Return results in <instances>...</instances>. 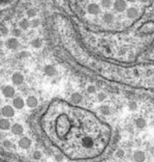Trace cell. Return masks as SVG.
Wrapping results in <instances>:
<instances>
[{
	"instance_id": "7a4b0ae2",
	"label": "cell",
	"mask_w": 154,
	"mask_h": 162,
	"mask_svg": "<svg viewBox=\"0 0 154 162\" xmlns=\"http://www.w3.org/2000/svg\"><path fill=\"white\" fill-rule=\"evenodd\" d=\"M2 116H4L5 119H11L15 116V108L11 105H5L2 107L1 109Z\"/></svg>"
},
{
	"instance_id": "83f0119b",
	"label": "cell",
	"mask_w": 154,
	"mask_h": 162,
	"mask_svg": "<svg viewBox=\"0 0 154 162\" xmlns=\"http://www.w3.org/2000/svg\"><path fill=\"white\" fill-rule=\"evenodd\" d=\"M87 93L88 94H95L96 93V86L93 85V84H90V85L87 86Z\"/></svg>"
},
{
	"instance_id": "d4e9b609",
	"label": "cell",
	"mask_w": 154,
	"mask_h": 162,
	"mask_svg": "<svg viewBox=\"0 0 154 162\" xmlns=\"http://www.w3.org/2000/svg\"><path fill=\"white\" fill-rule=\"evenodd\" d=\"M115 156H116V158L121 159V158L125 156V151L123 150V148H118V150H116V152H115Z\"/></svg>"
},
{
	"instance_id": "d6a6232c",
	"label": "cell",
	"mask_w": 154,
	"mask_h": 162,
	"mask_svg": "<svg viewBox=\"0 0 154 162\" xmlns=\"http://www.w3.org/2000/svg\"><path fill=\"white\" fill-rule=\"evenodd\" d=\"M55 160L58 162H62L63 161V156L61 154H56L55 155Z\"/></svg>"
},
{
	"instance_id": "f546056e",
	"label": "cell",
	"mask_w": 154,
	"mask_h": 162,
	"mask_svg": "<svg viewBox=\"0 0 154 162\" xmlns=\"http://www.w3.org/2000/svg\"><path fill=\"white\" fill-rule=\"evenodd\" d=\"M38 25H39V20L38 19H33V20H31V22H30V26L33 27V28L37 27Z\"/></svg>"
},
{
	"instance_id": "7402d4cb",
	"label": "cell",
	"mask_w": 154,
	"mask_h": 162,
	"mask_svg": "<svg viewBox=\"0 0 154 162\" xmlns=\"http://www.w3.org/2000/svg\"><path fill=\"white\" fill-rule=\"evenodd\" d=\"M100 5H102V8H112L113 2H112V0H102Z\"/></svg>"
},
{
	"instance_id": "836d02e7",
	"label": "cell",
	"mask_w": 154,
	"mask_h": 162,
	"mask_svg": "<svg viewBox=\"0 0 154 162\" xmlns=\"http://www.w3.org/2000/svg\"><path fill=\"white\" fill-rule=\"evenodd\" d=\"M7 33H8L7 28H6V27H5V28H4V27H3V28H2V35H7Z\"/></svg>"
},
{
	"instance_id": "1f68e13d",
	"label": "cell",
	"mask_w": 154,
	"mask_h": 162,
	"mask_svg": "<svg viewBox=\"0 0 154 162\" xmlns=\"http://www.w3.org/2000/svg\"><path fill=\"white\" fill-rule=\"evenodd\" d=\"M2 144H3V146H4L5 148H9L12 147V143L9 140H7V139L3 140V141H2Z\"/></svg>"
},
{
	"instance_id": "5b68a950",
	"label": "cell",
	"mask_w": 154,
	"mask_h": 162,
	"mask_svg": "<svg viewBox=\"0 0 154 162\" xmlns=\"http://www.w3.org/2000/svg\"><path fill=\"white\" fill-rule=\"evenodd\" d=\"M132 159L135 162H145L146 161L145 152H143L141 150L135 151V152H133V154H132Z\"/></svg>"
},
{
	"instance_id": "d6986e66",
	"label": "cell",
	"mask_w": 154,
	"mask_h": 162,
	"mask_svg": "<svg viewBox=\"0 0 154 162\" xmlns=\"http://www.w3.org/2000/svg\"><path fill=\"white\" fill-rule=\"evenodd\" d=\"M99 111L100 113L103 114V116H110L112 113V110H111V107L109 105H102L99 107Z\"/></svg>"
},
{
	"instance_id": "7c38bea8",
	"label": "cell",
	"mask_w": 154,
	"mask_h": 162,
	"mask_svg": "<svg viewBox=\"0 0 154 162\" xmlns=\"http://www.w3.org/2000/svg\"><path fill=\"white\" fill-rule=\"evenodd\" d=\"M83 101V96L80 93H72V96H70V102L75 105H78V104L82 103Z\"/></svg>"
},
{
	"instance_id": "9c48e42d",
	"label": "cell",
	"mask_w": 154,
	"mask_h": 162,
	"mask_svg": "<svg viewBox=\"0 0 154 162\" xmlns=\"http://www.w3.org/2000/svg\"><path fill=\"white\" fill-rule=\"evenodd\" d=\"M26 105H27L29 108H36L38 105V100L37 98H36L35 96H33V94H31V96H28L27 99H26L25 101Z\"/></svg>"
},
{
	"instance_id": "4316f807",
	"label": "cell",
	"mask_w": 154,
	"mask_h": 162,
	"mask_svg": "<svg viewBox=\"0 0 154 162\" xmlns=\"http://www.w3.org/2000/svg\"><path fill=\"white\" fill-rule=\"evenodd\" d=\"M12 35L14 38H18V36H20L22 35V30L20 28H14L12 30Z\"/></svg>"
},
{
	"instance_id": "e0dca14e",
	"label": "cell",
	"mask_w": 154,
	"mask_h": 162,
	"mask_svg": "<svg viewBox=\"0 0 154 162\" xmlns=\"http://www.w3.org/2000/svg\"><path fill=\"white\" fill-rule=\"evenodd\" d=\"M93 144H94V141H93L91 137L86 136L82 139V146L86 148H91L93 147Z\"/></svg>"
},
{
	"instance_id": "9a60e30c",
	"label": "cell",
	"mask_w": 154,
	"mask_h": 162,
	"mask_svg": "<svg viewBox=\"0 0 154 162\" xmlns=\"http://www.w3.org/2000/svg\"><path fill=\"white\" fill-rule=\"evenodd\" d=\"M135 126L138 128V129L143 130V129H145L146 126H147V122L144 117L140 116V117H138V119L135 120Z\"/></svg>"
},
{
	"instance_id": "ba28073f",
	"label": "cell",
	"mask_w": 154,
	"mask_h": 162,
	"mask_svg": "<svg viewBox=\"0 0 154 162\" xmlns=\"http://www.w3.org/2000/svg\"><path fill=\"white\" fill-rule=\"evenodd\" d=\"M26 105L25 103V100H23L21 97H17V98H14V100H12V107L15 108V109H23L24 106Z\"/></svg>"
},
{
	"instance_id": "3957f363",
	"label": "cell",
	"mask_w": 154,
	"mask_h": 162,
	"mask_svg": "<svg viewBox=\"0 0 154 162\" xmlns=\"http://www.w3.org/2000/svg\"><path fill=\"white\" fill-rule=\"evenodd\" d=\"M18 144H19L20 148H23V150H28V148H30L32 146V141L29 137L23 136L22 138H20V139H19Z\"/></svg>"
},
{
	"instance_id": "8fae6325",
	"label": "cell",
	"mask_w": 154,
	"mask_h": 162,
	"mask_svg": "<svg viewBox=\"0 0 154 162\" xmlns=\"http://www.w3.org/2000/svg\"><path fill=\"white\" fill-rule=\"evenodd\" d=\"M87 11L90 14V15H98L100 13V6L96 3H90L87 8Z\"/></svg>"
},
{
	"instance_id": "44dd1931",
	"label": "cell",
	"mask_w": 154,
	"mask_h": 162,
	"mask_svg": "<svg viewBox=\"0 0 154 162\" xmlns=\"http://www.w3.org/2000/svg\"><path fill=\"white\" fill-rule=\"evenodd\" d=\"M31 46L33 47V48H35V49L42 48V39L36 38L34 40H31Z\"/></svg>"
},
{
	"instance_id": "603a6c76",
	"label": "cell",
	"mask_w": 154,
	"mask_h": 162,
	"mask_svg": "<svg viewBox=\"0 0 154 162\" xmlns=\"http://www.w3.org/2000/svg\"><path fill=\"white\" fill-rule=\"evenodd\" d=\"M127 106H128V109L130 111H136L138 109V103H137L136 101H129Z\"/></svg>"
},
{
	"instance_id": "6da1fadb",
	"label": "cell",
	"mask_w": 154,
	"mask_h": 162,
	"mask_svg": "<svg viewBox=\"0 0 154 162\" xmlns=\"http://www.w3.org/2000/svg\"><path fill=\"white\" fill-rule=\"evenodd\" d=\"M1 93L4 96L5 98H7V99H12V98L15 97V94H16V89L14 86L9 85H3L2 89H1Z\"/></svg>"
},
{
	"instance_id": "277c9868",
	"label": "cell",
	"mask_w": 154,
	"mask_h": 162,
	"mask_svg": "<svg viewBox=\"0 0 154 162\" xmlns=\"http://www.w3.org/2000/svg\"><path fill=\"white\" fill-rule=\"evenodd\" d=\"M5 46H6V48L9 49V50H17L19 48L20 43H19L18 39L12 36V38L7 39V40L5 42Z\"/></svg>"
},
{
	"instance_id": "30bf717a",
	"label": "cell",
	"mask_w": 154,
	"mask_h": 162,
	"mask_svg": "<svg viewBox=\"0 0 154 162\" xmlns=\"http://www.w3.org/2000/svg\"><path fill=\"white\" fill-rule=\"evenodd\" d=\"M12 132L14 133L15 135H17V136H19V135H22L23 133H24V127L22 126L21 124L19 123H16L12 126L11 128Z\"/></svg>"
},
{
	"instance_id": "cb8c5ba5",
	"label": "cell",
	"mask_w": 154,
	"mask_h": 162,
	"mask_svg": "<svg viewBox=\"0 0 154 162\" xmlns=\"http://www.w3.org/2000/svg\"><path fill=\"white\" fill-rule=\"evenodd\" d=\"M107 98H108V96H107L106 93H97V94H96V99H97V101H99V102H103L105 100H107Z\"/></svg>"
},
{
	"instance_id": "52a82bcc",
	"label": "cell",
	"mask_w": 154,
	"mask_h": 162,
	"mask_svg": "<svg viewBox=\"0 0 154 162\" xmlns=\"http://www.w3.org/2000/svg\"><path fill=\"white\" fill-rule=\"evenodd\" d=\"M12 82L15 84V85H21V84L24 82V75L20 72H15L12 75Z\"/></svg>"
},
{
	"instance_id": "8992f818",
	"label": "cell",
	"mask_w": 154,
	"mask_h": 162,
	"mask_svg": "<svg viewBox=\"0 0 154 162\" xmlns=\"http://www.w3.org/2000/svg\"><path fill=\"white\" fill-rule=\"evenodd\" d=\"M113 5H114V9L118 13H122L126 11V8H127L125 0H116Z\"/></svg>"
},
{
	"instance_id": "f1b7e54d",
	"label": "cell",
	"mask_w": 154,
	"mask_h": 162,
	"mask_svg": "<svg viewBox=\"0 0 154 162\" xmlns=\"http://www.w3.org/2000/svg\"><path fill=\"white\" fill-rule=\"evenodd\" d=\"M27 16L29 17V18H34V17L36 16V11L34 8H29L27 11Z\"/></svg>"
},
{
	"instance_id": "ffe728a7",
	"label": "cell",
	"mask_w": 154,
	"mask_h": 162,
	"mask_svg": "<svg viewBox=\"0 0 154 162\" xmlns=\"http://www.w3.org/2000/svg\"><path fill=\"white\" fill-rule=\"evenodd\" d=\"M19 26H20V29L21 30H27L30 27V22L27 19H22L19 23Z\"/></svg>"
},
{
	"instance_id": "ac0fdd59",
	"label": "cell",
	"mask_w": 154,
	"mask_h": 162,
	"mask_svg": "<svg viewBox=\"0 0 154 162\" xmlns=\"http://www.w3.org/2000/svg\"><path fill=\"white\" fill-rule=\"evenodd\" d=\"M114 15L112 13H106L105 15L102 16V21L106 23V24H112L114 22Z\"/></svg>"
},
{
	"instance_id": "2e32d148",
	"label": "cell",
	"mask_w": 154,
	"mask_h": 162,
	"mask_svg": "<svg viewBox=\"0 0 154 162\" xmlns=\"http://www.w3.org/2000/svg\"><path fill=\"white\" fill-rule=\"evenodd\" d=\"M139 15V11L135 8H129L126 9V16L129 19H136Z\"/></svg>"
},
{
	"instance_id": "4fadbf2b",
	"label": "cell",
	"mask_w": 154,
	"mask_h": 162,
	"mask_svg": "<svg viewBox=\"0 0 154 162\" xmlns=\"http://www.w3.org/2000/svg\"><path fill=\"white\" fill-rule=\"evenodd\" d=\"M43 72H45V74L47 76L54 77V76H56V74H57V70L55 69V67H53L51 65H47L45 68H43Z\"/></svg>"
},
{
	"instance_id": "484cf974",
	"label": "cell",
	"mask_w": 154,
	"mask_h": 162,
	"mask_svg": "<svg viewBox=\"0 0 154 162\" xmlns=\"http://www.w3.org/2000/svg\"><path fill=\"white\" fill-rule=\"evenodd\" d=\"M42 157V152H41V151L35 150V151L32 153V158H33V159H35V160H39Z\"/></svg>"
},
{
	"instance_id": "e575fe53",
	"label": "cell",
	"mask_w": 154,
	"mask_h": 162,
	"mask_svg": "<svg viewBox=\"0 0 154 162\" xmlns=\"http://www.w3.org/2000/svg\"><path fill=\"white\" fill-rule=\"evenodd\" d=\"M141 2H143V3H146V2H148L149 0H140Z\"/></svg>"
},
{
	"instance_id": "4dcf8cb0",
	"label": "cell",
	"mask_w": 154,
	"mask_h": 162,
	"mask_svg": "<svg viewBox=\"0 0 154 162\" xmlns=\"http://www.w3.org/2000/svg\"><path fill=\"white\" fill-rule=\"evenodd\" d=\"M29 56H30V53L27 51H22L19 54V58H27Z\"/></svg>"
},
{
	"instance_id": "d590c367",
	"label": "cell",
	"mask_w": 154,
	"mask_h": 162,
	"mask_svg": "<svg viewBox=\"0 0 154 162\" xmlns=\"http://www.w3.org/2000/svg\"><path fill=\"white\" fill-rule=\"evenodd\" d=\"M127 1H128V2H136L137 0H127Z\"/></svg>"
},
{
	"instance_id": "5bb4252c",
	"label": "cell",
	"mask_w": 154,
	"mask_h": 162,
	"mask_svg": "<svg viewBox=\"0 0 154 162\" xmlns=\"http://www.w3.org/2000/svg\"><path fill=\"white\" fill-rule=\"evenodd\" d=\"M11 128H12V125L8 119H5V117L0 119V130L6 131V130H9Z\"/></svg>"
}]
</instances>
